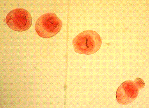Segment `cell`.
Returning a JSON list of instances; mask_svg holds the SVG:
<instances>
[{"instance_id": "cell-2", "label": "cell", "mask_w": 149, "mask_h": 108, "mask_svg": "<svg viewBox=\"0 0 149 108\" xmlns=\"http://www.w3.org/2000/svg\"><path fill=\"white\" fill-rule=\"evenodd\" d=\"M62 25V22L54 13H48L38 18L35 23V29L40 37L50 38L60 32Z\"/></svg>"}, {"instance_id": "cell-3", "label": "cell", "mask_w": 149, "mask_h": 108, "mask_svg": "<svg viewBox=\"0 0 149 108\" xmlns=\"http://www.w3.org/2000/svg\"><path fill=\"white\" fill-rule=\"evenodd\" d=\"M145 82L143 79L137 78L134 80H127L123 82L116 92V100L120 105L130 104L135 100L139 91L144 88Z\"/></svg>"}, {"instance_id": "cell-4", "label": "cell", "mask_w": 149, "mask_h": 108, "mask_svg": "<svg viewBox=\"0 0 149 108\" xmlns=\"http://www.w3.org/2000/svg\"><path fill=\"white\" fill-rule=\"evenodd\" d=\"M5 22L12 30L19 32L26 31L31 26V16L24 9H15L7 14Z\"/></svg>"}, {"instance_id": "cell-1", "label": "cell", "mask_w": 149, "mask_h": 108, "mask_svg": "<svg viewBox=\"0 0 149 108\" xmlns=\"http://www.w3.org/2000/svg\"><path fill=\"white\" fill-rule=\"evenodd\" d=\"M75 52L79 54L91 55L100 49L102 39L98 33L92 30L82 32L72 41Z\"/></svg>"}]
</instances>
